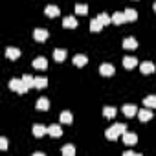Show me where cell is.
I'll use <instances>...</instances> for the list:
<instances>
[{
  "label": "cell",
  "mask_w": 156,
  "mask_h": 156,
  "mask_svg": "<svg viewBox=\"0 0 156 156\" xmlns=\"http://www.w3.org/2000/svg\"><path fill=\"white\" fill-rule=\"evenodd\" d=\"M121 112H123L127 118H132V116L138 114V107H136V105H123V107H121Z\"/></svg>",
  "instance_id": "cell-9"
},
{
  "label": "cell",
  "mask_w": 156,
  "mask_h": 156,
  "mask_svg": "<svg viewBox=\"0 0 156 156\" xmlns=\"http://www.w3.org/2000/svg\"><path fill=\"white\" fill-rule=\"evenodd\" d=\"M121 140H123V143L125 145H136L138 143V136L134 134V132H123V136H121Z\"/></svg>",
  "instance_id": "cell-4"
},
{
  "label": "cell",
  "mask_w": 156,
  "mask_h": 156,
  "mask_svg": "<svg viewBox=\"0 0 156 156\" xmlns=\"http://www.w3.org/2000/svg\"><path fill=\"white\" fill-rule=\"evenodd\" d=\"M62 26H64L66 30H75V28H77V20H75V17H72V15L64 17V19H62Z\"/></svg>",
  "instance_id": "cell-7"
},
{
  "label": "cell",
  "mask_w": 156,
  "mask_h": 156,
  "mask_svg": "<svg viewBox=\"0 0 156 156\" xmlns=\"http://www.w3.org/2000/svg\"><path fill=\"white\" fill-rule=\"evenodd\" d=\"M125 156H140V154L134 152V151H125Z\"/></svg>",
  "instance_id": "cell-32"
},
{
  "label": "cell",
  "mask_w": 156,
  "mask_h": 156,
  "mask_svg": "<svg viewBox=\"0 0 156 156\" xmlns=\"http://www.w3.org/2000/svg\"><path fill=\"white\" fill-rule=\"evenodd\" d=\"M44 134H48V127H44V125H41V123L33 125V136H35V138H42Z\"/></svg>",
  "instance_id": "cell-11"
},
{
  "label": "cell",
  "mask_w": 156,
  "mask_h": 156,
  "mask_svg": "<svg viewBox=\"0 0 156 156\" xmlns=\"http://www.w3.org/2000/svg\"><path fill=\"white\" fill-rule=\"evenodd\" d=\"M0 149H2V151L8 149V140L6 138H0Z\"/></svg>",
  "instance_id": "cell-31"
},
{
  "label": "cell",
  "mask_w": 156,
  "mask_h": 156,
  "mask_svg": "<svg viewBox=\"0 0 156 156\" xmlns=\"http://www.w3.org/2000/svg\"><path fill=\"white\" fill-rule=\"evenodd\" d=\"M103 30V24L99 22V19H92L90 20V31L92 33H98V31H101Z\"/></svg>",
  "instance_id": "cell-20"
},
{
  "label": "cell",
  "mask_w": 156,
  "mask_h": 156,
  "mask_svg": "<svg viewBox=\"0 0 156 156\" xmlns=\"http://www.w3.org/2000/svg\"><path fill=\"white\" fill-rule=\"evenodd\" d=\"M44 13H46V17H50V19H55V17H59L61 9H59L57 6L50 4V6H46V8H44Z\"/></svg>",
  "instance_id": "cell-6"
},
{
  "label": "cell",
  "mask_w": 156,
  "mask_h": 156,
  "mask_svg": "<svg viewBox=\"0 0 156 156\" xmlns=\"http://www.w3.org/2000/svg\"><path fill=\"white\" fill-rule=\"evenodd\" d=\"M143 105L149 108H156V96H147L143 98Z\"/></svg>",
  "instance_id": "cell-23"
},
{
  "label": "cell",
  "mask_w": 156,
  "mask_h": 156,
  "mask_svg": "<svg viewBox=\"0 0 156 156\" xmlns=\"http://www.w3.org/2000/svg\"><path fill=\"white\" fill-rule=\"evenodd\" d=\"M6 57L11 59V61H15V59L20 57V50H19V48H8V50H6Z\"/></svg>",
  "instance_id": "cell-18"
},
{
  "label": "cell",
  "mask_w": 156,
  "mask_h": 156,
  "mask_svg": "<svg viewBox=\"0 0 156 156\" xmlns=\"http://www.w3.org/2000/svg\"><path fill=\"white\" fill-rule=\"evenodd\" d=\"M33 68L35 70H46L48 68V61H46V57H37V59H33Z\"/></svg>",
  "instance_id": "cell-8"
},
{
  "label": "cell",
  "mask_w": 156,
  "mask_h": 156,
  "mask_svg": "<svg viewBox=\"0 0 156 156\" xmlns=\"http://www.w3.org/2000/svg\"><path fill=\"white\" fill-rule=\"evenodd\" d=\"M152 8H154V11H156V2H154V6H152Z\"/></svg>",
  "instance_id": "cell-33"
},
{
  "label": "cell",
  "mask_w": 156,
  "mask_h": 156,
  "mask_svg": "<svg viewBox=\"0 0 156 156\" xmlns=\"http://www.w3.org/2000/svg\"><path fill=\"white\" fill-rule=\"evenodd\" d=\"M53 59H55L57 62H62V61L66 59V50H62V48H57V50L53 51Z\"/></svg>",
  "instance_id": "cell-21"
},
{
  "label": "cell",
  "mask_w": 156,
  "mask_h": 156,
  "mask_svg": "<svg viewBox=\"0 0 156 156\" xmlns=\"http://www.w3.org/2000/svg\"><path fill=\"white\" fill-rule=\"evenodd\" d=\"M62 154L64 156H73L75 154V147L73 145H64L62 147Z\"/></svg>",
  "instance_id": "cell-30"
},
{
  "label": "cell",
  "mask_w": 156,
  "mask_h": 156,
  "mask_svg": "<svg viewBox=\"0 0 156 156\" xmlns=\"http://www.w3.org/2000/svg\"><path fill=\"white\" fill-rule=\"evenodd\" d=\"M114 66L112 64H108V62H103L101 66H99V73L103 75V77H110V75H114Z\"/></svg>",
  "instance_id": "cell-5"
},
{
  "label": "cell",
  "mask_w": 156,
  "mask_h": 156,
  "mask_svg": "<svg viewBox=\"0 0 156 156\" xmlns=\"http://www.w3.org/2000/svg\"><path fill=\"white\" fill-rule=\"evenodd\" d=\"M123 48H125V50H136V48H138V41H136L134 37H127V39L123 41Z\"/></svg>",
  "instance_id": "cell-14"
},
{
  "label": "cell",
  "mask_w": 156,
  "mask_h": 156,
  "mask_svg": "<svg viewBox=\"0 0 156 156\" xmlns=\"http://www.w3.org/2000/svg\"><path fill=\"white\" fill-rule=\"evenodd\" d=\"M152 116H154V114L151 112V108H149V107H145L143 110H138V118H140V121H143V123H145V121H149V119H152Z\"/></svg>",
  "instance_id": "cell-10"
},
{
  "label": "cell",
  "mask_w": 156,
  "mask_h": 156,
  "mask_svg": "<svg viewBox=\"0 0 156 156\" xmlns=\"http://www.w3.org/2000/svg\"><path fill=\"white\" fill-rule=\"evenodd\" d=\"M35 107H37V110H44V112H46V110L50 108V101H48L46 98H39Z\"/></svg>",
  "instance_id": "cell-19"
},
{
  "label": "cell",
  "mask_w": 156,
  "mask_h": 156,
  "mask_svg": "<svg viewBox=\"0 0 156 156\" xmlns=\"http://www.w3.org/2000/svg\"><path fill=\"white\" fill-rule=\"evenodd\" d=\"M123 22H127L125 13H118V11H116V13L112 15V24H118V26H119V24H123Z\"/></svg>",
  "instance_id": "cell-22"
},
{
  "label": "cell",
  "mask_w": 156,
  "mask_h": 156,
  "mask_svg": "<svg viewBox=\"0 0 156 156\" xmlns=\"http://www.w3.org/2000/svg\"><path fill=\"white\" fill-rule=\"evenodd\" d=\"M123 66L127 68V70H132V68H136L138 66V59L136 57H123Z\"/></svg>",
  "instance_id": "cell-12"
},
{
  "label": "cell",
  "mask_w": 156,
  "mask_h": 156,
  "mask_svg": "<svg viewBox=\"0 0 156 156\" xmlns=\"http://www.w3.org/2000/svg\"><path fill=\"white\" fill-rule=\"evenodd\" d=\"M77 15H87L88 13V6H85V4H75V9H73Z\"/></svg>",
  "instance_id": "cell-25"
},
{
  "label": "cell",
  "mask_w": 156,
  "mask_h": 156,
  "mask_svg": "<svg viewBox=\"0 0 156 156\" xmlns=\"http://www.w3.org/2000/svg\"><path fill=\"white\" fill-rule=\"evenodd\" d=\"M72 112H68V110H64L62 114H61V123H64V125H68V123H72Z\"/></svg>",
  "instance_id": "cell-26"
},
{
  "label": "cell",
  "mask_w": 156,
  "mask_h": 156,
  "mask_svg": "<svg viewBox=\"0 0 156 156\" xmlns=\"http://www.w3.org/2000/svg\"><path fill=\"white\" fill-rule=\"evenodd\" d=\"M46 87H48L46 77H35V88H46Z\"/></svg>",
  "instance_id": "cell-24"
},
{
  "label": "cell",
  "mask_w": 156,
  "mask_h": 156,
  "mask_svg": "<svg viewBox=\"0 0 156 156\" xmlns=\"http://www.w3.org/2000/svg\"><path fill=\"white\" fill-rule=\"evenodd\" d=\"M103 116L108 118V119L114 118V116H116V108H114V107H105V108H103Z\"/></svg>",
  "instance_id": "cell-29"
},
{
  "label": "cell",
  "mask_w": 156,
  "mask_h": 156,
  "mask_svg": "<svg viewBox=\"0 0 156 156\" xmlns=\"http://www.w3.org/2000/svg\"><path fill=\"white\" fill-rule=\"evenodd\" d=\"M48 134H50L51 138H61V136H62V129H61L59 125H50V127H48Z\"/></svg>",
  "instance_id": "cell-15"
},
{
  "label": "cell",
  "mask_w": 156,
  "mask_h": 156,
  "mask_svg": "<svg viewBox=\"0 0 156 156\" xmlns=\"http://www.w3.org/2000/svg\"><path fill=\"white\" fill-rule=\"evenodd\" d=\"M72 62H73V66H77V68H83V66L88 62V59H87L85 55H75Z\"/></svg>",
  "instance_id": "cell-16"
},
{
  "label": "cell",
  "mask_w": 156,
  "mask_h": 156,
  "mask_svg": "<svg viewBox=\"0 0 156 156\" xmlns=\"http://www.w3.org/2000/svg\"><path fill=\"white\" fill-rule=\"evenodd\" d=\"M33 39H35L37 42H46V41H48V30L37 28V30L33 31Z\"/></svg>",
  "instance_id": "cell-3"
},
{
  "label": "cell",
  "mask_w": 156,
  "mask_h": 156,
  "mask_svg": "<svg viewBox=\"0 0 156 156\" xmlns=\"http://www.w3.org/2000/svg\"><path fill=\"white\" fill-rule=\"evenodd\" d=\"M9 88L15 90V92H19V94H26V92L30 90V87L26 85V81H24V79H17V77L9 81Z\"/></svg>",
  "instance_id": "cell-2"
},
{
  "label": "cell",
  "mask_w": 156,
  "mask_h": 156,
  "mask_svg": "<svg viewBox=\"0 0 156 156\" xmlns=\"http://www.w3.org/2000/svg\"><path fill=\"white\" fill-rule=\"evenodd\" d=\"M22 79L26 81V85H28L30 88H35V77H33V75L26 73V75H22Z\"/></svg>",
  "instance_id": "cell-27"
},
{
  "label": "cell",
  "mask_w": 156,
  "mask_h": 156,
  "mask_svg": "<svg viewBox=\"0 0 156 156\" xmlns=\"http://www.w3.org/2000/svg\"><path fill=\"white\" fill-rule=\"evenodd\" d=\"M140 70H141V73H154L156 66H154L151 61H145V62H141V64H140Z\"/></svg>",
  "instance_id": "cell-13"
},
{
  "label": "cell",
  "mask_w": 156,
  "mask_h": 156,
  "mask_svg": "<svg viewBox=\"0 0 156 156\" xmlns=\"http://www.w3.org/2000/svg\"><path fill=\"white\" fill-rule=\"evenodd\" d=\"M125 130H127V125H123V123H116V125H112L110 129H107L105 136H107L108 140L116 141L118 138H121V136H123V132H125Z\"/></svg>",
  "instance_id": "cell-1"
},
{
  "label": "cell",
  "mask_w": 156,
  "mask_h": 156,
  "mask_svg": "<svg viewBox=\"0 0 156 156\" xmlns=\"http://www.w3.org/2000/svg\"><path fill=\"white\" fill-rule=\"evenodd\" d=\"M98 19H99V22H101L103 26H107V24H110V22H112V17H108L107 13H99V15H98Z\"/></svg>",
  "instance_id": "cell-28"
},
{
  "label": "cell",
  "mask_w": 156,
  "mask_h": 156,
  "mask_svg": "<svg viewBox=\"0 0 156 156\" xmlns=\"http://www.w3.org/2000/svg\"><path fill=\"white\" fill-rule=\"evenodd\" d=\"M123 13H125L127 22H134V20H138V11H136V9H130V8H129V9H125Z\"/></svg>",
  "instance_id": "cell-17"
}]
</instances>
